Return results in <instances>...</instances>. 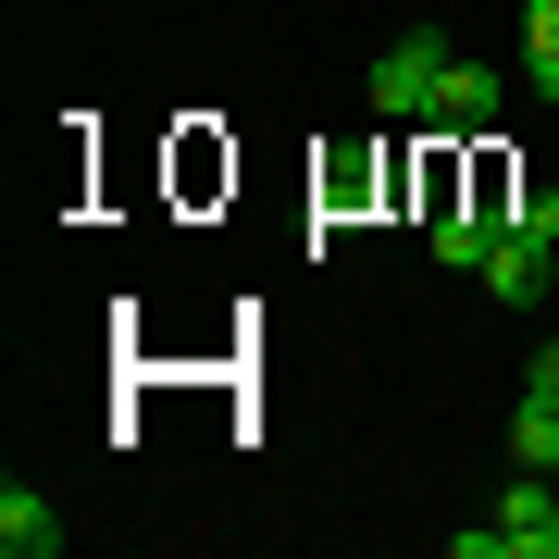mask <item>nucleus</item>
<instances>
[{"instance_id":"f257e3e1","label":"nucleus","mask_w":559,"mask_h":559,"mask_svg":"<svg viewBox=\"0 0 559 559\" xmlns=\"http://www.w3.org/2000/svg\"><path fill=\"white\" fill-rule=\"evenodd\" d=\"M448 559H559V473H522L510 460V498L485 522H460Z\"/></svg>"},{"instance_id":"f03ea898","label":"nucleus","mask_w":559,"mask_h":559,"mask_svg":"<svg viewBox=\"0 0 559 559\" xmlns=\"http://www.w3.org/2000/svg\"><path fill=\"white\" fill-rule=\"evenodd\" d=\"M448 62H460V50L436 38V25L399 38V50L373 62V112H385V124H423V112H436V87H448Z\"/></svg>"},{"instance_id":"7ed1b4c3","label":"nucleus","mask_w":559,"mask_h":559,"mask_svg":"<svg viewBox=\"0 0 559 559\" xmlns=\"http://www.w3.org/2000/svg\"><path fill=\"white\" fill-rule=\"evenodd\" d=\"M498 112H510V87L485 75V62H448V87H436V112H423V124H436V138H485Z\"/></svg>"},{"instance_id":"20e7f679","label":"nucleus","mask_w":559,"mask_h":559,"mask_svg":"<svg viewBox=\"0 0 559 559\" xmlns=\"http://www.w3.org/2000/svg\"><path fill=\"white\" fill-rule=\"evenodd\" d=\"M0 559H62V510L38 498V485H0Z\"/></svg>"},{"instance_id":"39448f33","label":"nucleus","mask_w":559,"mask_h":559,"mask_svg":"<svg viewBox=\"0 0 559 559\" xmlns=\"http://www.w3.org/2000/svg\"><path fill=\"white\" fill-rule=\"evenodd\" d=\"M485 286H498L510 311H535V299H547V249H535V237H510V224H498V249H485Z\"/></svg>"},{"instance_id":"423d86ee","label":"nucleus","mask_w":559,"mask_h":559,"mask_svg":"<svg viewBox=\"0 0 559 559\" xmlns=\"http://www.w3.org/2000/svg\"><path fill=\"white\" fill-rule=\"evenodd\" d=\"M510 460H522V473H559V385H522V411H510Z\"/></svg>"},{"instance_id":"0eeeda50","label":"nucleus","mask_w":559,"mask_h":559,"mask_svg":"<svg viewBox=\"0 0 559 559\" xmlns=\"http://www.w3.org/2000/svg\"><path fill=\"white\" fill-rule=\"evenodd\" d=\"M522 75L559 100V0H522Z\"/></svg>"},{"instance_id":"6e6552de","label":"nucleus","mask_w":559,"mask_h":559,"mask_svg":"<svg viewBox=\"0 0 559 559\" xmlns=\"http://www.w3.org/2000/svg\"><path fill=\"white\" fill-rule=\"evenodd\" d=\"M485 249H498V224H473V212H436V261H460V274H485Z\"/></svg>"},{"instance_id":"1a4fd4ad","label":"nucleus","mask_w":559,"mask_h":559,"mask_svg":"<svg viewBox=\"0 0 559 559\" xmlns=\"http://www.w3.org/2000/svg\"><path fill=\"white\" fill-rule=\"evenodd\" d=\"M510 237H535V249H559V187H522V200H510Z\"/></svg>"},{"instance_id":"9d476101","label":"nucleus","mask_w":559,"mask_h":559,"mask_svg":"<svg viewBox=\"0 0 559 559\" xmlns=\"http://www.w3.org/2000/svg\"><path fill=\"white\" fill-rule=\"evenodd\" d=\"M522 385H559V336H535V373H522Z\"/></svg>"}]
</instances>
